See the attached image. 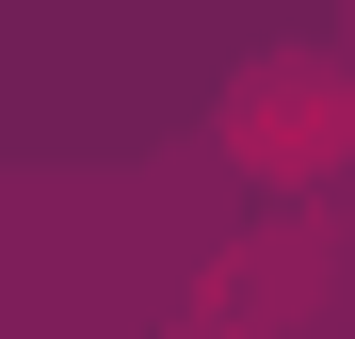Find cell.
<instances>
[{
  "instance_id": "1",
  "label": "cell",
  "mask_w": 355,
  "mask_h": 339,
  "mask_svg": "<svg viewBox=\"0 0 355 339\" xmlns=\"http://www.w3.org/2000/svg\"><path fill=\"white\" fill-rule=\"evenodd\" d=\"M226 146L259 162V194L307 210V194L355 178V81H339V65H259L243 97H226Z\"/></svg>"
},
{
  "instance_id": "2",
  "label": "cell",
  "mask_w": 355,
  "mask_h": 339,
  "mask_svg": "<svg viewBox=\"0 0 355 339\" xmlns=\"http://www.w3.org/2000/svg\"><path fill=\"white\" fill-rule=\"evenodd\" d=\"M194 339H259V323H226V307H194Z\"/></svg>"
}]
</instances>
